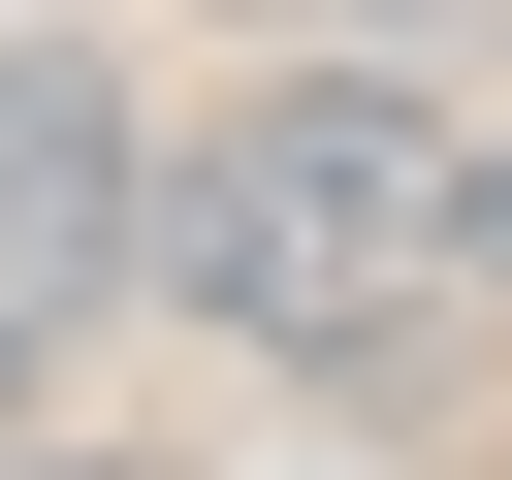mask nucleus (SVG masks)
Wrapping results in <instances>:
<instances>
[{
	"label": "nucleus",
	"instance_id": "f257e3e1",
	"mask_svg": "<svg viewBox=\"0 0 512 480\" xmlns=\"http://www.w3.org/2000/svg\"><path fill=\"white\" fill-rule=\"evenodd\" d=\"M160 288H192L256 384H384V352L480 320V128H448L416 64H288V96L160 192Z\"/></svg>",
	"mask_w": 512,
	"mask_h": 480
},
{
	"label": "nucleus",
	"instance_id": "f03ea898",
	"mask_svg": "<svg viewBox=\"0 0 512 480\" xmlns=\"http://www.w3.org/2000/svg\"><path fill=\"white\" fill-rule=\"evenodd\" d=\"M128 224H160V192H128V96L0 0V352H32V320H96V256H128Z\"/></svg>",
	"mask_w": 512,
	"mask_h": 480
},
{
	"label": "nucleus",
	"instance_id": "7ed1b4c3",
	"mask_svg": "<svg viewBox=\"0 0 512 480\" xmlns=\"http://www.w3.org/2000/svg\"><path fill=\"white\" fill-rule=\"evenodd\" d=\"M480 288H512V160H480Z\"/></svg>",
	"mask_w": 512,
	"mask_h": 480
},
{
	"label": "nucleus",
	"instance_id": "20e7f679",
	"mask_svg": "<svg viewBox=\"0 0 512 480\" xmlns=\"http://www.w3.org/2000/svg\"><path fill=\"white\" fill-rule=\"evenodd\" d=\"M0 480H128V448H0Z\"/></svg>",
	"mask_w": 512,
	"mask_h": 480
}]
</instances>
